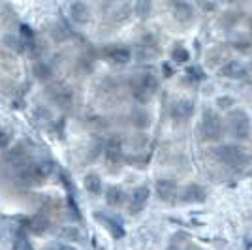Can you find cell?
<instances>
[{"mask_svg":"<svg viewBox=\"0 0 252 250\" xmlns=\"http://www.w3.org/2000/svg\"><path fill=\"white\" fill-rule=\"evenodd\" d=\"M215 155L222 164L230 167H245L252 160L251 153L239 145H220L215 149Z\"/></svg>","mask_w":252,"mask_h":250,"instance_id":"6da1fadb","label":"cell"},{"mask_svg":"<svg viewBox=\"0 0 252 250\" xmlns=\"http://www.w3.org/2000/svg\"><path fill=\"white\" fill-rule=\"evenodd\" d=\"M157 91H158V79L153 73L149 72L137 73L136 77L132 79V94H134V98H136L137 102H141V104L149 102L155 96Z\"/></svg>","mask_w":252,"mask_h":250,"instance_id":"7a4b0ae2","label":"cell"},{"mask_svg":"<svg viewBox=\"0 0 252 250\" xmlns=\"http://www.w3.org/2000/svg\"><path fill=\"white\" fill-rule=\"evenodd\" d=\"M228 128H230V134L235 139H249L251 136V121H249V115L245 113L243 109H233L228 115Z\"/></svg>","mask_w":252,"mask_h":250,"instance_id":"3957f363","label":"cell"},{"mask_svg":"<svg viewBox=\"0 0 252 250\" xmlns=\"http://www.w3.org/2000/svg\"><path fill=\"white\" fill-rule=\"evenodd\" d=\"M200 132L207 141H219L222 137V119L215 111L205 109L200 123Z\"/></svg>","mask_w":252,"mask_h":250,"instance_id":"277c9868","label":"cell"},{"mask_svg":"<svg viewBox=\"0 0 252 250\" xmlns=\"http://www.w3.org/2000/svg\"><path fill=\"white\" fill-rule=\"evenodd\" d=\"M47 94L51 96V100L57 105H61L63 109H68L72 107V102H74V91L68 87L66 83H55L47 87Z\"/></svg>","mask_w":252,"mask_h":250,"instance_id":"5b68a950","label":"cell"},{"mask_svg":"<svg viewBox=\"0 0 252 250\" xmlns=\"http://www.w3.org/2000/svg\"><path fill=\"white\" fill-rule=\"evenodd\" d=\"M205 198H207L205 188L200 187V185H187L179 194V199L185 201V203H201Z\"/></svg>","mask_w":252,"mask_h":250,"instance_id":"8992f818","label":"cell"},{"mask_svg":"<svg viewBox=\"0 0 252 250\" xmlns=\"http://www.w3.org/2000/svg\"><path fill=\"white\" fill-rule=\"evenodd\" d=\"M70 17H72V21L75 25H87V23L91 21V11H89L85 2L75 0V2L70 4Z\"/></svg>","mask_w":252,"mask_h":250,"instance_id":"52a82bcc","label":"cell"},{"mask_svg":"<svg viewBox=\"0 0 252 250\" xmlns=\"http://www.w3.org/2000/svg\"><path fill=\"white\" fill-rule=\"evenodd\" d=\"M105 57L107 61L113 64H126L130 59H132V53L126 47H121V45H111V47H105Z\"/></svg>","mask_w":252,"mask_h":250,"instance_id":"ba28073f","label":"cell"},{"mask_svg":"<svg viewBox=\"0 0 252 250\" xmlns=\"http://www.w3.org/2000/svg\"><path fill=\"white\" fill-rule=\"evenodd\" d=\"M94 219L104 226V228H107V231L111 233V237H115V239H121L123 235H125V229H123V226L117 222V220H113L111 217H107V215H104V213H94Z\"/></svg>","mask_w":252,"mask_h":250,"instance_id":"9c48e42d","label":"cell"},{"mask_svg":"<svg viewBox=\"0 0 252 250\" xmlns=\"http://www.w3.org/2000/svg\"><path fill=\"white\" fill-rule=\"evenodd\" d=\"M157 192L162 199H166V201H173V198L179 194L177 183H175V181H171V179H162V181H158L157 183Z\"/></svg>","mask_w":252,"mask_h":250,"instance_id":"30bf717a","label":"cell"},{"mask_svg":"<svg viewBox=\"0 0 252 250\" xmlns=\"http://www.w3.org/2000/svg\"><path fill=\"white\" fill-rule=\"evenodd\" d=\"M49 228H51V220L45 215H36L27 222V229L34 235H43L45 231H49Z\"/></svg>","mask_w":252,"mask_h":250,"instance_id":"8fae6325","label":"cell"},{"mask_svg":"<svg viewBox=\"0 0 252 250\" xmlns=\"http://www.w3.org/2000/svg\"><path fill=\"white\" fill-rule=\"evenodd\" d=\"M173 17L179 23H190L192 17H194V10H192V6L189 2L177 0V2H173Z\"/></svg>","mask_w":252,"mask_h":250,"instance_id":"7c38bea8","label":"cell"},{"mask_svg":"<svg viewBox=\"0 0 252 250\" xmlns=\"http://www.w3.org/2000/svg\"><path fill=\"white\" fill-rule=\"evenodd\" d=\"M149 194H151V190L145 185H141V187H137L134 190V194H132V213H137V211L143 209V205L147 203L149 199Z\"/></svg>","mask_w":252,"mask_h":250,"instance_id":"4fadbf2b","label":"cell"},{"mask_svg":"<svg viewBox=\"0 0 252 250\" xmlns=\"http://www.w3.org/2000/svg\"><path fill=\"white\" fill-rule=\"evenodd\" d=\"M121 153H123V141L119 137L107 139V143H105V158L109 162H117L121 158Z\"/></svg>","mask_w":252,"mask_h":250,"instance_id":"5bb4252c","label":"cell"},{"mask_svg":"<svg viewBox=\"0 0 252 250\" xmlns=\"http://www.w3.org/2000/svg\"><path fill=\"white\" fill-rule=\"evenodd\" d=\"M222 75H226V77H230V79H241V77L247 75V70H245V66H243L241 62L231 61V62L222 66Z\"/></svg>","mask_w":252,"mask_h":250,"instance_id":"9a60e30c","label":"cell"},{"mask_svg":"<svg viewBox=\"0 0 252 250\" xmlns=\"http://www.w3.org/2000/svg\"><path fill=\"white\" fill-rule=\"evenodd\" d=\"M105 199H107V203L111 205V207H121L123 203H125V192H123V188L119 187H109L107 188V192H105Z\"/></svg>","mask_w":252,"mask_h":250,"instance_id":"2e32d148","label":"cell"},{"mask_svg":"<svg viewBox=\"0 0 252 250\" xmlns=\"http://www.w3.org/2000/svg\"><path fill=\"white\" fill-rule=\"evenodd\" d=\"M194 111V105L190 100H179L175 107H173V117L175 119H181V121H187L190 115Z\"/></svg>","mask_w":252,"mask_h":250,"instance_id":"e0dca14e","label":"cell"},{"mask_svg":"<svg viewBox=\"0 0 252 250\" xmlns=\"http://www.w3.org/2000/svg\"><path fill=\"white\" fill-rule=\"evenodd\" d=\"M83 185H85V190H87L89 194L98 196V194L102 192V179H100L98 173H89V175L85 177Z\"/></svg>","mask_w":252,"mask_h":250,"instance_id":"ac0fdd59","label":"cell"},{"mask_svg":"<svg viewBox=\"0 0 252 250\" xmlns=\"http://www.w3.org/2000/svg\"><path fill=\"white\" fill-rule=\"evenodd\" d=\"M59 235H61V239L68 241V243H79V241L83 239V237H81V235H83L81 229L75 228V226H64Z\"/></svg>","mask_w":252,"mask_h":250,"instance_id":"d6986e66","label":"cell"},{"mask_svg":"<svg viewBox=\"0 0 252 250\" xmlns=\"http://www.w3.org/2000/svg\"><path fill=\"white\" fill-rule=\"evenodd\" d=\"M4 45L10 47L13 53H25V40L19 36H13V34L4 36Z\"/></svg>","mask_w":252,"mask_h":250,"instance_id":"ffe728a7","label":"cell"},{"mask_svg":"<svg viewBox=\"0 0 252 250\" xmlns=\"http://www.w3.org/2000/svg\"><path fill=\"white\" fill-rule=\"evenodd\" d=\"M132 125L136 126V128H147L151 125V115L145 109H136L132 113Z\"/></svg>","mask_w":252,"mask_h":250,"instance_id":"44dd1931","label":"cell"},{"mask_svg":"<svg viewBox=\"0 0 252 250\" xmlns=\"http://www.w3.org/2000/svg\"><path fill=\"white\" fill-rule=\"evenodd\" d=\"M134 11L139 19H147L153 11V0H136V6H134Z\"/></svg>","mask_w":252,"mask_h":250,"instance_id":"7402d4cb","label":"cell"},{"mask_svg":"<svg viewBox=\"0 0 252 250\" xmlns=\"http://www.w3.org/2000/svg\"><path fill=\"white\" fill-rule=\"evenodd\" d=\"M34 75H36L40 81H49V79H51V68H49L47 64L38 62L34 66Z\"/></svg>","mask_w":252,"mask_h":250,"instance_id":"603a6c76","label":"cell"},{"mask_svg":"<svg viewBox=\"0 0 252 250\" xmlns=\"http://www.w3.org/2000/svg\"><path fill=\"white\" fill-rule=\"evenodd\" d=\"M171 57H173V61L179 62V64H185L190 59L189 51H187L183 45H175V47H173V51H171Z\"/></svg>","mask_w":252,"mask_h":250,"instance_id":"cb8c5ba5","label":"cell"},{"mask_svg":"<svg viewBox=\"0 0 252 250\" xmlns=\"http://www.w3.org/2000/svg\"><path fill=\"white\" fill-rule=\"evenodd\" d=\"M11 250H34L32 249V243L23 233H19L17 237H15V241H13V247H11Z\"/></svg>","mask_w":252,"mask_h":250,"instance_id":"d4e9b609","label":"cell"},{"mask_svg":"<svg viewBox=\"0 0 252 250\" xmlns=\"http://www.w3.org/2000/svg\"><path fill=\"white\" fill-rule=\"evenodd\" d=\"M10 145V134L0 126V149H6Z\"/></svg>","mask_w":252,"mask_h":250,"instance_id":"484cf974","label":"cell"},{"mask_svg":"<svg viewBox=\"0 0 252 250\" xmlns=\"http://www.w3.org/2000/svg\"><path fill=\"white\" fill-rule=\"evenodd\" d=\"M21 34H23V40H25V42L34 38V32H32V29H29L27 25H21Z\"/></svg>","mask_w":252,"mask_h":250,"instance_id":"4316f807","label":"cell"},{"mask_svg":"<svg viewBox=\"0 0 252 250\" xmlns=\"http://www.w3.org/2000/svg\"><path fill=\"white\" fill-rule=\"evenodd\" d=\"M231 104H233V100H231L230 96H222V98H219V105H220L222 109H226V107H230Z\"/></svg>","mask_w":252,"mask_h":250,"instance_id":"83f0119b","label":"cell"},{"mask_svg":"<svg viewBox=\"0 0 252 250\" xmlns=\"http://www.w3.org/2000/svg\"><path fill=\"white\" fill-rule=\"evenodd\" d=\"M59 250H75V247H72V245H64V243H59Z\"/></svg>","mask_w":252,"mask_h":250,"instance_id":"f1b7e54d","label":"cell"},{"mask_svg":"<svg viewBox=\"0 0 252 250\" xmlns=\"http://www.w3.org/2000/svg\"><path fill=\"white\" fill-rule=\"evenodd\" d=\"M42 250H59V243H55V245H49V247H43Z\"/></svg>","mask_w":252,"mask_h":250,"instance_id":"f546056e","label":"cell"},{"mask_svg":"<svg viewBox=\"0 0 252 250\" xmlns=\"http://www.w3.org/2000/svg\"><path fill=\"white\" fill-rule=\"evenodd\" d=\"M187 250H203V249H200V247H194V245H190V247Z\"/></svg>","mask_w":252,"mask_h":250,"instance_id":"4dcf8cb0","label":"cell"},{"mask_svg":"<svg viewBox=\"0 0 252 250\" xmlns=\"http://www.w3.org/2000/svg\"><path fill=\"white\" fill-rule=\"evenodd\" d=\"M169 250H179V249H173V247H171V249H169Z\"/></svg>","mask_w":252,"mask_h":250,"instance_id":"1f68e13d","label":"cell"}]
</instances>
